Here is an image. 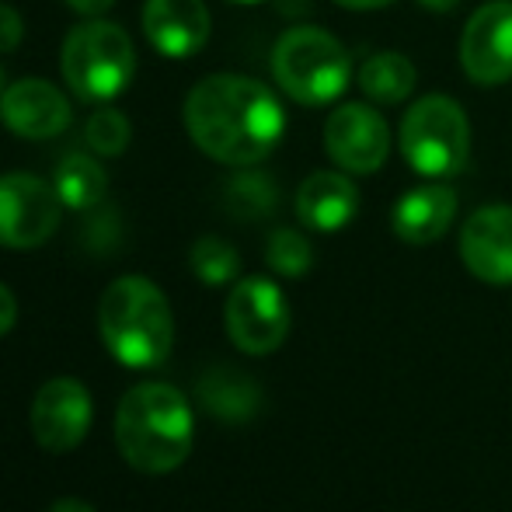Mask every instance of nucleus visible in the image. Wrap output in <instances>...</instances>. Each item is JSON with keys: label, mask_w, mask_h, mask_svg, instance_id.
Wrapping results in <instances>:
<instances>
[{"label": "nucleus", "mask_w": 512, "mask_h": 512, "mask_svg": "<svg viewBox=\"0 0 512 512\" xmlns=\"http://www.w3.org/2000/svg\"><path fill=\"white\" fill-rule=\"evenodd\" d=\"M185 129L206 157L251 168L279 147L286 115L279 98L255 77L213 74L185 98Z\"/></svg>", "instance_id": "f257e3e1"}, {"label": "nucleus", "mask_w": 512, "mask_h": 512, "mask_svg": "<svg viewBox=\"0 0 512 512\" xmlns=\"http://www.w3.org/2000/svg\"><path fill=\"white\" fill-rule=\"evenodd\" d=\"M196 415L178 387L147 380L122 394L115 408V446L140 474H171L189 460Z\"/></svg>", "instance_id": "f03ea898"}, {"label": "nucleus", "mask_w": 512, "mask_h": 512, "mask_svg": "<svg viewBox=\"0 0 512 512\" xmlns=\"http://www.w3.org/2000/svg\"><path fill=\"white\" fill-rule=\"evenodd\" d=\"M98 335L129 370L161 366L175 345V317L164 290L147 276L115 279L98 304Z\"/></svg>", "instance_id": "7ed1b4c3"}, {"label": "nucleus", "mask_w": 512, "mask_h": 512, "mask_svg": "<svg viewBox=\"0 0 512 512\" xmlns=\"http://www.w3.org/2000/svg\"><path fill=\"white\" fill-rule=\"evenodd\" d=\"M63 81L81 102L108 105L129 88L136 74V49L126 28L105 18L77 25L63 42Z\"/></svg>", "instance_id": "20e7f679"}, {"label": "nucleus", "mask_w": 512, "mask_h": 512, "mask_svg": "<svg viewBox=\"0 0 512 512\" xmlns=\"http://www.w3.org/2000/svg\"><path fill=\"white\" fill-rule=\"evenodd\" d=\"M276 84L300 105H328L349 88V49L314 25L290 28L272 53Z\"/></svg>", "instance_id": "39448f33"}, {"label": "nucleus", "mask_w": 512, "mask_h": 512, "mask_svg": "<svg viewBox=\"0 0 512 512\" xmlns=\"http://www.w3.org/2000/svg\"><path fill=\"white\" fill-rule=\"evenodd\" d=\"M401 154L418 175L450 178L471 157V126L453 98L425 95L401 119Z\"/></svg>", "instance_id": "423d86ee"}, {"label": "nucleus", "mask_w": 512, "mask_h": 512, "mask_svg": "<svg viewBox=\"0 0 512 512\" xmlns=\"http://www.w3.org/2000/svg\"><path fill=\"white\" fill-rule=\"evenodd\" d=\"M227 335L248 356H269L290 335V304L265 276H248L230 290L223 307Z\"/></svg>", "instance_id": "0eeeda50"}, {"label": "nucleus", "mask_w": 512, "mask_h": 512, "mask_svg": "<svg viewBox=\"0 0 512 512\" xmlns=\"http://www.w3.org/2000/svg\"><path fill=\"white\" fill-rule=\"evenodd\" d=\"M63 203L49 182L25 171L0 175V244L14 251L42 248L56 234Z\"/></svg>", "instance_id": "6e6552de"}, {"label": "nucleus", "mask_w": 512, "mask_h": 512, "mask_svg": "<svg viewBox=\"0 0 512 512\" xmlns=\"http://www.w3.org/2000/svg\"><path fill=\"white\" fill-rule=\"evenodd\" d=\"M324 147L342 171L373 175L384 168L387 154H391V129L377 108L349 102L335 108L324 122Z\"/></svg>", "instance_id": "1a4fd4ad"}, {"label": "nucleus", "mask_w": 512, "mask_h": 512, "mask_svg": "<svg viewBox=\"0 0 512 512\" xmlns=\"http://www.w3.org/2000/svg\"><path fill=\"white\" fill-rule=\"evenodd\" d=\"M95 418L88 387L77 377H53L32 401V436L42 450L70 453L84 443Z\"/></svg>", "instance_id": "9d476101"}, {"label": "nucleus", "mask_w": 512, "mask_h": 512, "mask_svg": "<svg viewBox=\"0 0 512 512\" xmlns=\"http://www.w3.org/2000/svg\"><path fill=\"white\" fill-rule=\"evenodd\" d=\"M460 63L485 88L512 81V0H492L471 14L460 35Z\"/></svg>", "instance_id": "9b49d317"}, {"label": "nucleus", "mask_w": 512, "mask_h": 512, "mask_svg": "<svg viewBox=\"0 0 512 512\" xmlns=\"http://www.w3.org/2000/svg\"><path fill=\"white\" fill-rule=\"evenodd\" d=\"M70 115L67 95L42 77H21L0 95V119L25 140H53L70 126Z\"/></svg>", "instance_id": "f8f14e48"}, {"label": "nucleus", "mask_w": 512, "mask_h": 512, "mask_svg": "<svg viewBox=\"0 0 512 512\" xmlns=\"http://www.w3.org/2000/svg\"><path fill=\"white\" fill-rule=\"evenodd\" d=\"M460 258L481 283H512V206H485L460 230Z\"/></svg>", "instance_id": "ddd939ff"}, {"label": "nucleus", "mask_w": 512, "mask_h": 512, "mask_svg": "<svg viewBox=\"0 0 512 512\" xmlns=\"http://www.w3.org/2000/svg\"><path fill=\"white\" fill-rule=\"evenodd\" d=\"M143 32L168 60H189L209 42V11L203 0H147Z\"/></svg>", "instance_id": "4468645a"}, {"label": "nucleus", "mask_w": 512, "mask_h": 512, "mask_svg": "<svg viewBox=\"0 0 512 512\" xmlns=\"http://www.w3.org/2000/svg\"><path fill=\"white\" fill-rule=\"evenodd\" d=\"M359 209V192L342 171H314L297 189V216L300 223L317 234H335L349 227Z\"/></svg>", "instance_id": "2eb2a0df"}, {"label": "nucleus", "mask_w": 512, "mask_h": 512, "mask_svg": "<svg viewBox=\"0 0 512 512\" xmlns=\"http://www.w3.org/2000/svg\"><path fill=\"white\" fill-rule=\"evenodd\" d=\"M457 216V192L450 185H422L394 203L391 227L408 244H432L450 230Z\"/></svg>", "instance_id": "dca6fc26"}, {"label": "nucleus", "mask_w": 512, "mask_h": 512, "mask_svg": "<svg viewBox=\"0 0 512 512\" xmlns=\"http://www.w3.org/2000/svg\"><path fill=\"white\" fill-rule=\"evenodd\" d=\"M196 401L220 422H251L262 411V387L234 366H209L196 384Z\"/></svg>", "instance_id": "f3484780"}, {"label": "nucleus", "mask_w": 512, "mask_h": 512, "mask_svg": "<svg viewBox=\"0 0 512 512\" xmlns=\"http://www.w3.org/2000/svg\"><path fill=\"white\" fill-rule=\"evenodd\" d=\"M415 63L405 53H377L359 67V88L370 102L398 105L415 91Z\"/></svg>", "instance_id": "a211bd4d"}, {"label": "nucleus", "mask_w": 512, "mask_h": 512, "mask_svg": "<svg viewBox=\"0 0 512 512\" xmlns=\"http://www.w3.org/2000/svg\"><path fill=\"white\" fill-rule=\"evenodd\" d=\"M53 189L67 209H95L108 192L105 168L88 154H70L53 175Z\"/></svg>", "instance_id": "6ab92c4d"}, {"label": "nucleus", "mask_w": 512, "mask_h": 512, "mask_svg": "<svg viewBox=\"0 0 512 512\" xmlns=\"http://www.w3.org/2000/svg\"><path fill=\"white\" fill-rule=\"evenodd\" d=\"M189 265L196 272L199 283L206 286H227L241 272V255L234 244H227L223 237H199L189 251Z\"/></svg>", "instance_id": "aec40b11"}, {"label": "nucleus", "mask_w": 512, "mask_h": 512, "mask_svg": "<svg viewBox=\"0 0 512 512\" xmlns=\"http://www.w3.org/2000/svg\"><path fill=\"white\" fill-rule=\"evenodd\" d=\"M265 262H269V269H276L279 276L297 279L314 265V248H310V241L300 230L279 227V230H272L269 244H265Z\"/></svg>", "instance_id": "412c9836"}, {"label": "nucleus", "mask_w": 512, "mask_h": 512, "mask_svg": "<svg viewBox=\"0 0 512 512\" xmlns=\"http://www.w3.org/2000/svg\"><path fill=\"white\" fill-rule=\"evenodd\" d=\"M129 140H133V126H129V119L119 108H98L88 119V126H84V143L102 157L126 154Z\"/></svg>", "instance_id": "4be33fe9"}, {"label": "nucleus", "mask_w": 512, "mask_h": 512, "mask_svg": "<svg viewBox=\"0 0 512 512\" xmlns=\"http://www.w3.org/2000/svg\"><path fill=\"white\" fill-rule=\"evenodd\" d=\"M227 206L234 216H244V220H255V216H265L276 209V185L265 175H237L227 189Z\"/></svg>", "instance_id": "5701e85b"}, {"label": "nucleus", "mask_w": 512, "mask_h": 512, "mask_svg": "<svg viewBox=\"0 0 512 512\" xmlns=\"http://www.w3.org/2000/svg\"><path fill=\"white\" fill-rule=\"evenodd\" d=\"M25 39V21L14 7L0 4V53H11L18 49V42Z\"/></svg>", "instance_id": "b1692460"}, {"label": "nucleus", "mask_w": 512, "mask_h": 512, "mask_svg": "<svg viewBox=\"0 0 512 512\" xmlns=\"http://www.w3.org/2000/svg\"><path fill=\"white\" fill-rule=\"evenodd\" d=\"M14 321H18V300H14V293L0 283V338L14 328Z\"/></svg>", "instance_id": "393cba45"}, {"label": "nucleus", "mask_w": 512, "mask_h": 512, "mask_svg": "<svg viewBox=\"0 0 512 512\" xmlns=\"http://www.w3.org/2000/svg\"><path fill=\"white\" fill-rule=\"evenodd\" d=\"M70 7H74L77 14H84V18H102L108 7L115 4V0H67Z\"/></svg>", "instance_id": "a878e982"}, {"label": "nucleus", "mask_w": 512, "mask_h": 512, "mask_svg": "<svg viewBox=\"0 0 512 512\" xmlns=\"http://www.w3.org/2000/svg\"><path fill=\"white\" fill-rule=\"evenodd\" d=\"M335 4L349 7V11H380V7H391L398 0H335Z\"/></svg>", "instance_id": "bb28decb"}, {"label": "nucleus", "mask_w": 512, "mask_h": 512, "mask_svg": "<svg viewBox=\"0 0 512 512\" xmlns=\"http://www.w3.org/2000/svg\"><path fill=\"white\" fill-rule=\"evenodd\" d=\"M49 512H95V509L84 499H56L53 506H49Z\"/></svg>", "instance_id": "cd10ccee"}, {"label": "nucleus", "mask_w": 512, "mask_h": 512, "mask_svg": "<svg viewBox=\"0 0 512 512\" xmlns=\"http://www.w3.org/2000/svg\"><path fill=\"white\" fill-rule=\"evenodd\" d=\"M418 4H422L425 11H432V14H450V11H457L464 0H418Z\"/></svg>", "instance_id": "c85d7f7f"}, {"label": "nucleus", "mask_w": 512, "mask_h": 512, "mask_svg": "<svg viewBox=\"0 0 512 512\" xmlns=\"http://www.w3.org/2000/svg\"><path fill=\"white\" fill-rule=\"evenodd\" d=\"M230 4H262V0H230Z\"/></svg>", "instance_id": "c756f323"}, {"label": "nucleus", "mask_w": 512, "mask_h": 512, "mask_svg": "<svg viewBox=\"0 0 512 512\" xmlns=\"http://www.w3.org/2000/svg\"><path fill=\"white\" fill-rule=\"evenodd\" d=\"M0 95H4V74H0Z\"/></svg>", "instance_id": "7c9ffc66"}]
</instances>
